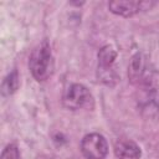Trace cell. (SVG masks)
Here are the masks:
<instances>
[{
	"label": "cell",
	"instance_id": "cell-1",
	"mask_svg": "<svg viewBox=\"0 0 159 159\" xmlns=\"http://www.w3.org/2000/svg\"><path fill=\"white\" fill-rule=\"evenodd\" d=\"M29 67L32 77L39 82L48 80L53 73V56L50 43L46 40H43L32 50L29 60Z\"/></svg>",
	"mask_w": 159,
	"mask_h": 159
},
{
	"label": "cell",
	"instance_id": "cell-2",
	"mask_svg": "<svg viewBox=\"0 0 159 159\" xmlns=\"http://www.w3.org/2000/svg\"><path fill=\"white\" fill-rule=\"evenodd\" d=\"M116 58H117V51L111 45H106L99 50L97 77L101 82L111 86L117 82L118 76L113 67Z\"/></svg>",
	"mask_w": 159,
	"mask_h": 159
},
{
	"label": "cell",
	"instance_id": "cell-3",
	"mask_svg": "<svg viewBox=\"0 0 159 159\" xmlns=\"http://www.w3.org/2000/svg\"><path fill=\"white\" fill-rule=\"evenodd\" d=\"M62 103L67 109L77 111L89 107L93 103V98L86 86L81 83H72L66 88L62 97Z\"/></svg>",
	"mask_w": 159,
	"mask_h": 159
},
{
	"label": "cell",
	"instance_id": "cell-4",
	"mask_svg": "<svg viewBox=\"0 0 159 159\" xmlns=\"http://www.w3.org/2000/svg\"><path fill=\"white\" fill-rule=\"evenodd\" d=\"M81 152L86 159H104L108 154L107 140L99 133L86 134L81 140Z\"/></svg>",
	"mask_w": 159,
	"mask_h": 159
},
{
	"label": "cell",
	"instance_id": "cell-5",
	"mask_svg": "<svg viewBox=\"0 0 159 159\" xmlns=\"http://www.w3.org/2000/svg\"><path fill=\"white\" fill-rule=\"evenodd\" d=\"M157 2L154 1H111L108 2V9L111 12L122 16V17H132L139 12L150 10Z\"/></svg>",
	"mask_w": 159,
	"mask_h": 159
},
{
	"label": "cell",
	"instance_id": "cell-6",
	"mask_svg": "<svg viewBox=\"0 0 159 159\" xmlns=\"http://www.w3.org/2000/svg\"><path fill=\"white\" fill-rule=\"evenodd\" d=\"M147 75H148L147 58L142 52H135L130 57V61H129L128 78L133 84L148 83L147 82Z\"/></svg>",
	"mask_w": 159,
	"mask_h": 159
},
{
	"label": "cell",
	"instance_id": "cell-7",
	"mask_svg": "<svg viewBox=\"0 0 159 159\" xmlns=\"http://www.w3.org/2000/svg\"><path fill=\"white\" fill-rule=\"evenodd\" d=\"M114 153L118 159H140L142 150L139 145L130 139H119L116 142Z\"/></svg>",
	"mask_w": 159,
	"mask_h": 159
},
{
	"label": "cell",
	"instance_id": "cell-8",
	"mask_svg": "<svg viewBox=\"0 0 159 159\" xmlns=\"http://www.w3.org/2000/svg\"><path fill=\"white\" fill-rule=\"evenodd\" d=\"M20 81H19V75L17 71L14 70L12 72H10L2 81L1 83V93L2 96H11L12 93L16 92V89L19 88Z\"/></svg>",
	"mask_w": 159,
	"mask_h": 159
},
{
	"label": "cell",
	"instance_id": "cell-9",
	"mask_svg": "<svg viewBox=\"0 0 159 159\" xmlns=\"http://www.w3.org/2000/svg\"><path fill=\"white\" fill-rule=\"evenodd\" d=\"M0 159H20V152L15 144H7L2 152Z\"/></svg>",
	"mask_w": 159,
	"mask_h": 159
}]
</instances>
